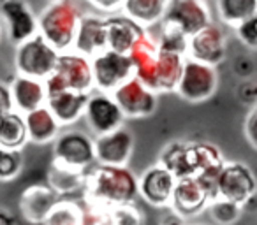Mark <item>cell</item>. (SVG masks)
<instances>
[{
  "label": "cell",
  "mask_w": 257,
  "mask_h": 225,
  "mask_svg": "<svg viewBox=\"0 0 257 225\" xmlns=\"http://www.w3.org/2000/svg\"><path fill=\"white\" fill-rule=\"evenodd\" d=\"M164 9L166 0H123L120 13L145 29H150L162 20Z\"/></svg>",
  "instance_id": "cell-24"
},
{
  "label": "cell",
  "mask_w": 257,
  "mask_h": 225,
  "mask_svg": "<svg viewBox=\"0 0 257 225\" xmlns=\"http://www.w3.org/2000/svg\"><path fill=\"white\" fill-rule=\"evenodd\" d=\"M41 225H90L88 211L74 199H58Z\"/></svg>",
  "instance_id": "cell-26"
},
{
  "label": "cell",
  "mask_w": 257,
  "mask_h": 225,
  "mask_svg": "<svg viewBox=\"0 0 257 225\" xmlns=\"http://www.w3.org/2000/svg\"><path fill=\"white\" fill-rule=\"evenodd\" d=\"M238 99L241 102L248 104L250 107L255 106V100H257V86L252 79H241L238 86Z\"/></svg>",
  "instance_id": "cell-33"
},
{
  "label": "cell",
  "mask_w": 257,
  "mask_h": 225,
  "mask_svg": "<svg viewBox=\"0 0 257 225\" xmlns=\"http://www.w3.org/2000/svg\"><path fill=\"white\" fill-rule=\"evenodd\" d=\"M83 116L86 120L90 134L95 137L118 129L125 122V116L118 107V104L114 102V99L109 93L104 92L90 93Z\"/></svg>",
  "instance_id": "cell-10"
},
{
  "label": "cell",
  "mask_w": 257,
  "mask_h": 225,
  "mask_svg": "<svg viewBox=\"0 0 257 225\" xmlns=\"http://www.w3.org/2000/svg\"><path fill=\"white\" fill-rule=\"evenodd\" d=\"M104 25H106V44L107 50L116 53L127 55L138 43L140 37L145 36L147 29L125 16L123 13H113L104 15Z\"/></svg>",
  "instance_id": "cell-15"
},
{
  "label": "cell",
  "mask_w": 257,
  "mask_h": 225,
  "mask_svg": "<svg viewBox=\"0 0 257 225\" xmlns=\"http://www.w3.org/2000/svg\"><path fill=\"white\" fill-rule=\"evenodd\" d=\"M208 204H210L208 206L210 207V216L217 225H232L243 214V207L227 199L217 197V199H211Z\"/></svg>",
  "instance_id": "cell-29"
},
{
  "label": "cell",
  "mask_w": 257,
  "mask_h": 225,
  "mask_svg": "<svg viewBox=\"0 0 257 225\" xmlns=\"http://www.w3.org/2000/svg\"><path fill=\"white\" fill-rule=\"evenodd\" d=\"M81 15L72 0H50L37 16V30L58 53L71 51Z\"/></svg>",
  "instance_id": "cell-2"
},
{
  "label": "cell",
  "mask_w": 257,
  "mask_h": 225,
  "mask_svg": "<svg viewBox=\"0 0 257 225\" xmlns=\"http://www.w3.org/2000/svg\"><path fill=\"white\" fill-rule=\"evenodd\" d=\"M46 92L53 90H76V92H93V79L90 60L76 51H64L58 55L55 71L44 79Z\"/></svg>",
  "instance_id": "cell-4"
},
{
  "label": "cell",
  "mask_w": 257,
  "mask_h": 225,
  "mask_svg": "<svg viewBox=\"0 0 257 225\" xmlns=\"http://www.w3.org/2000/svg\"><path fill=\"white\" fill-rule=\"evenodd\" d=\"M90 225H111V223L106 220V218H99V220H95L93 223H90Z\"/></svg>",
  "instance_id": "cell-39"
},
{
  "label": "cell",
  "mask_w": 257,
  "mask_h": 225,
  "mask_svg": "<svg viewBox=\"0 0 257 225\" xmlns=\"http://www.w3.org/2000/svg\"><path fill=\"white\" fill-rule=\"evenodd\" d=\"M106 213L104 216L111 225H145V216L133 202L114 204V206L104 207L100 213Z\"/></svg>",
  "instance_id": "cell-28"
},
{
  "label": "cell",
  "mask_w": 257,
  "mask_h": 225,
  "mask_svg": "<svg viewBox=\"0 0 257 225\" xmlns=\"http://www.w3.org/2000/svg\"><path fill=\"white\" fill-rule=\"evenodd\" d=\"M232 71L238 78L241 79H252L253 72H255V62L248 55H238L232 62Z\"/></svg>",
  "instance_id": "cell-32"
},
{
  "label": "cell",
  "mask_w": 257,
  "mask_h": 225,
  "mask_svg": "<svg viewBox=\"0 0 257 225\" xmlns=\"http://www.w3.org/2000/svg\"><path fill=\"white\" fill-rule=\"evenodd\" d=\"M208 202H210L208 190L197 179V176H185L176 179L169 206L178 216H194L201 209H204Z\"/></svg>",
  "instance_id": "cell-16"
},
{
  "label": "cell",
  "mask_w": 257,
  "mask_h": 225,
  "mask_svg": "<svg viewBox=\"0 0 257 225\" xmlns=\"http://www.w3.org/2000/svg\"><path fill=\"white\" fill-rule=\"evenodd\" d=\"M53 162L51 165L74 172H86L95 160L93 139L81 130L58 132L53 139Z\"/></svg>",
  "instance_id": "cell-3"
},
{
  "label": "cell",
  "mask_w": 257,
  "mask_h": 225,
  "mask_svg": "<svg viewBox=\"0 0 257 225\" xmlns=\"http://www.w3.org/2000/svg\"><path fill=\"white\" fill-rule=\"evenodd\" d=\"M255 118H257V107L252 106L248 113V118L245 122V136L248 137V143L252 148H255Z\"/></svg>",
  "instance_id": "cell-35"
},
{
  "label": "cell",
  "mask_w": 257,
  "mask_h": 225,
  "mask_svg": "<svg viewBox=\"0 0 257 225\" xmlns=\"http://www.w3.org/2000/svg\"><path fill=\"white\" fill-rule=\"evenodd\" d=\"M104 50H107L104 16L81 15L78 29H76L74 43H72V51L86 58H92Z\"/></svg>",
  "instance_id": "cell-18"
},
{
  "label": "cell",
  "mask_w": 257,
  "mask_h": 225,
  "mask_svg": "<svg viewBox=\"0 0 257 225\" xmlns=\"http://www.w3.org/2000/svg\"><path fill=\"white\" fill-rule=\"evenodd\" d=\"M0 225H18L11 213L8 209H2L0 207Z\"/></svg>",
  "instance_id": "cell-37"
},
{
  "label": "cell",
  "mask_w": 257,
  "mask_h": 225,
  "mask_svg": "<svg viewBox=\"0 0 257 225\" xmlns=\"http://www.w3.org/2000/svg\"><path fill=\"white\" fill-rule=\"evenodd\" d=\"M88 60L92 67L93 88H97V92L113 93L127 79L134 78V64L128 55L104 50Z\"/></svg>",
  "instance_id": "cell-7"
},
{
  "label": "cell",
  "mask_w": 257,
  "mask_h": 225,
  "mask_svg": "<svg viewBox=\"0 0 257 225\" xmlns=\"http://www.w3.org/2000/svg\"><path fill=\"white\" fill-rule=\"evenodd\" d=\"M234 32L238 36V39L245 44L250 50L257 48V15L250 16V18L239 22L238 25H234Z\"/></svg>",
  "instance_id": "cell-31"
},
{
  "label": "cell",
  "mask_w": 257,
  "mask_h": 225,
  "mask_svg": "<svg viewBox=\"0 0 257 225\" xmlns=\"http://www.w3.org/2000/svg\"><path fill=\"white\" fill-rule=\"evenodd\" d=\"M0 39H2V22H0Z\"/></svg>",
  "instance_id": "cell-40"
},
{
  "label": "cell",
  "mask_w": 257,
  "mask_h": 225,
  "mask_svg": "<svg viewBox=\"0 0 257 225\" xmlns=\"http://www.w3.org/2000/svg\"><path fill=\"white\" fill-rule=\"evenodd\" d=\"M22 171V153L20 150L0 148V179L9 181L16 178Z\"/></svg>",
  "instance_id": "cell-30"
},
{
  "label": "cell",
  "mask_w": 257,
  "mask_h": 225,
  "mask_svg": "<svg viewBox=\"0 0 257 225\" xmlns=\"http://www.w3.org/2000/svg\"><path fill=\"white\" fill-rule=\"evenodd\" d=\"M9 92H11L13 107L22 115H27L39 106H44V100H46L44 83L39 79L29 78V76H16L15 81L9 86Z\"/></svg>",
  "instance_id": "cell-21"
},
{
  "label": "cell",
  "mask_w": 257,
  "mask_h": 225,
  "mask_svg": "<svg viewBox=\"0 0 257 225\" xmlns=\"http://www.w3.org/2000/svg\"><path fill=\"white\" fill-rule=\"evenodd\" d=\"M125 118H143L157 109V93L147 88L138 78H131L109 93Z\"/></svg>",
  "instance_id": "cell-11"
},
{
  "label": "cell",
  "mask_w": 257,
  "mask_h": 225,
  "mask_svg": "<svg viewBox=\"0 0 257 225\" xmlns=\"http://www.w3.org/2000/svg\"><path fill=\"white\" fill-rule=\"evenodd\" d=\"M225 51H227L225 34L213 22L187 39V57L213 67H217L224 60Z\"/></svg>",
  "instance_id": "cell-12"
},
{
  "label": "cell",
  "mask_w": 257,
  "mask_h": 225,
  "mask_svg": "<svg viewBox=\"0 0 257 225\" xmlns=\"http://www.w3.org/2000/svg\"><path fill=\"white\" fill-rule=\"evenodd\" d=\"M90 6L97 9V11L104 13V15H113V13H118L121 9V4L123 0H86Z\"/></svg>",
  "instance_id": "cell-34"
},
{
  "label": "cell",
  "mask_w": 257,
  "mask_h": 225,
  "mask_svg": "<svg viewBox=\"0 0 257 225\" xmlns=\"http://www.w3.org/2000/svg\"><path fill=\"white\" fill-rule=\"evenodd\" d=\"M86 197L99 209L114 204L133 202L138 195V181L125 165H102L86 171L85 185Z\"/></svg>",
  "instance_id": "cell-1"
},
{
  "label": "cell",
  "mask_w": 257,
  "mask_h": 225,
  "mask_svg": "<svg viewBox=\"0 0 257 225\" xmlns=\"http://www.w3.org/2000/svg\"><path fill=\"white\" fill-rule=\"evenodd\" d=\"M0 15L8 27L9 41L16 46L39 32L37 16L25 0H6L4 4H0Z\"/></svg>",
  "instance_id": "cell-14"
},
{
  "label": "cell",
  "mask_w": 257,
  "mask_h": 225,
  "mask_svg": "<svg viewBox=\"0 0 257 225\" xmlns=\"http://www.w3.org/2000/svg\"><path fill=\"white\" fill-rule=\"evenodd\" d=\"M90 93L92 92H76V90L65 88L53 90V92H46L44 106L51 111L58 125L67 127L83 116Z\"/></svg>",
  "instance_id": "cell-17"
},
{
  "label": "cell",
  "mask_w": 257,
  "mask_h": 225,
  "mask_svg": "<svg viewBox=\"0 0 257 225\" xmlns=\"http://www.w3.org/2000/svg\"><path fill=\"white\" fill-rule=\"evenodd\" d=\"M217 15L224 23L234 27L257 15V0H217Z\"/></svg>",
  "instance_id": "cell-27"
},
{
  "label": "cell",
  "mask_w": 257,
  "mask_h": 225,
  "mask_svg": "<svg viewBox=\"0 0 257 225\" xmlns=\"http://www.w3.org/2000/svg\"><path fill=\"white\" fill-rule=\"evenodd\" d=\"M161 25L173 29L189 39L192 34L211 23L206 0H166Z\"/></svg>",
  "instance_id": "cell-8"
},
{
  "label": "cell",
  "mask_w": 257,
  "mask_h": 225,
  "mask_svg": "<svg viewBox=\"0 0 257 225\" xmlns=\"http://www.w3.org/2000/svg\"><path fill=\"white\" fill-rule=\"evenodd\" d=\"M58 51L39 32L16 46V71L22 76L44 81L55 71Z\"/></svg>",
  "instance_id": "cell-5"
},
{
  "label": "cell",
  "mask_w": 257,
  "mask_h": 225,
  "mask_svg": "<svg viewBox=\"0 0 257 225\" xmlns=\"http://www.w3.org/2000/svg\"><path fill=\"white\" fill-rule=\"evenodd\" d=\"M197 225H206V223H197Z\"/></svg>",
  "instance_id": "cell-42"
},
{
  "label": "cell",
  "mask_w": 257,
  "mask_h": 225,
  "mask_svg": "<svg viewBox=\"0 0 257 225\" xmlns=\"http://www.w3.org/2000/svg\"><path fill=\"white\" fill-rule=\"evenodd\" d=\"M252 195H255V178L250 167L238 162L222 164L215 179V199L220 197L243 206Z\"/></svg>",
  "instance_id": "cell-9"
},
{
  "label": "cell",
  "mask_w": 257,
  "mask_h": 225,
  "mask_svg": "<svg viewBox=\"0 0 257 225\" xmlns=\"http://www.w3.org/2000/svg\"><path fill=\"white\" fill-rule=\"evenodd\" d=\"M175 183L176 178L173 176V172L168 171L162 164H157L147 169V172L141 176V179L138 181V192L152 206H169Z\"/></svg>",
  "instance_id": "cell-19"
},
{
  "label": "cell",
  "mask_w": 257,
  "mask_h": 225,
  "mask_svg": "<svg viewBox=\"0 0 257 225\" xmlns=\"http://www.w3.org/2000/svg\"><path fill=\"white\" fill-rule=\"evenodd\" d=\"M4 2H6V0H0V4H4Z\"/></svg>",
  "instance_id": "cell-41"
},
{
  "label": "cell",
  "mask_w": 257,
  "mask_h": 225,
  "mask_svg": "<svg viewBox=\"0 0 257 225\" xmlns=\"http://www.w3.org/2000/svg\"><path fill=\"white\" fill-rule=\"evenodd\" d=\"M13 100H11V92H9V86L2 85L0 83V116L13 111Z\"/></svg>",
  "instance_id": "cell-36"
},
{
  "label": "cell",
  "mask_w": 257,
  "mask_h": 225,
  "mask_svg": "<svg viewBox=\"0 0 257 225\" xmlns=\"http://www.w3.org/2000/svg\"><path fill=\"white\" fill-rule=\"evenodd\" d=\"M133 150L134 134L123 125L93 139V155L102 165H118V167L127 165Z\"/></svg>",
  "instance_id": "cell-13"
},
{
  "label": "cell",
  "mask_w": 257,
  "mask_h": 225,
  "mask_svg": "<svg viewBox=\"0 0 257 225\" xmlns=\"http://www.w3.org/2000/svg\"><path fill=\"white\" fill-rule=\"evenodd\" d=\"M162 225H185L182 221V218L178 216V214H173V216H169V218H166L164 221H162Z\"/></svg>",
  "instance_id": "cell-38"
},
{
  "label": "cell",
  "mask_w": 257,
  "mask_h": 225,
  "mask_svg": "<svg viewBox=\"0 0 257 225\" xmlns=\"http://www.w3.org/2000/svg\"><path fill=\"white\" fill-rule=\"evenodd\" d=\"M29 141L25 118L18 111H9L0 116V148L22 150Z\"/></svg>",
  "instance_id": "cell-25"
},
{
  "label": "cell",
  "mask_w": 257,
  "mask_h": 225,
  "mask_svg": "<svg viewBox=\"0 0 257 225\" xmlns=\"http://www.w3.org/2000/svg\"><path fill=\"white\" fill-rule=\"evenodd\" d=\"M50 185H30L23 190L20 199V211L32 223H43L53 204L60 199Z\"/></svg>",
  "instance_id": "cell-20"
},
{
  "label": "cell",
  "mask_w": 257,
  "mask_h": 225,
  "mask_svg": "<svg viewBox=\"0 0 257 225\" xmlns=\"http://www.w3.org/2000/svg\"><path fill=\"white\" fill-rule=\"evenodd\" d=\"M23 118H25L27 136L36 144H46L53 141L62 129L46 106H39L37 109L23 115Z\"/></svg>",
  "instance_id": "cell-22"
},
{
  "label": "cell",
  "mask_w": 257,
  "mask_h": 225,
  "mask_svg": "<svg viewBox=\"0 0 257 225\" xmlns=\"http://www.w3.org/2000/svg\"><path fill=\"white\" fill-rule=\"evenodd\" d=\"M183 60H185V55L159 50L157 65H155V92H171L176 88Z\"/></svg>",
  "instance_id": "cell-23"
},
{
  "label": "cell",
  "mask_w": 257,
  "mask_h": 225,
  "mask_svg": "<svg viewBox=\"0 0 257 225\" xmlns=\"http://www.w3.org/2000/svg\"><path fill=\"white\" fill-rule=\"evenodd\" d=\"M218 74L213 65L203 64L194 58L185 57L180 72L176 92L187 102H206L217 93Z\"/></svg>",
  "instance_id": "cell-6"
}]
</instances>
